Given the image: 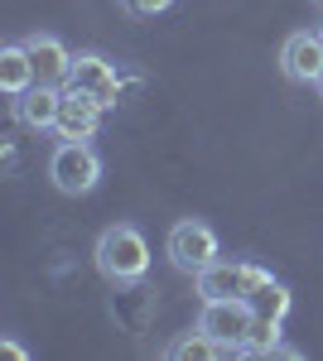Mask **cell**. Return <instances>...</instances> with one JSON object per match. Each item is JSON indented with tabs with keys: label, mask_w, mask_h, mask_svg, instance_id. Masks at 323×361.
Masks as SVG:
<instances>
[{
	"label": "cell",
	"mask_w": 323,
	"mask_h": 361,
	"mask_svg": "<svg viewBox=\"0 0 323 361\" xmlns=\"http://www.w3.org/2000/svg\"><path fill=\"white\" fill-rule=\"evenodd\" d=\"M92 260H97V270H102L107 284L131 289V284H140L145 270H150V246H145V236H140L131 222H116V226H107V231L97 236Z\"/></svg>",
	"instance_id": "6da1fadb"
},
{
	"label": "cell",
	"mask_w": 323,
	"mask_h": 361,
	"mask_svg": "<svg viewBox=\"0 0 323 361\" xmlns=\"http://www.w3.org/2000/svg\"><path fill=\"white\" fill-rule=\"evenodd\" d=\"M49 178L63 197H87L102 183V154L92 149V140H58L49 154Z\"/></svg>",
	"instance_id": "7a4b0ae2"
},
{
	"label": "cell",
	"mask_w": 323,
	"mask_h": 361,
	"mask_svg": "<svg viewBox=\"0 0 323 361\" xmlns=\"http://www.w3.org/2000/svg\"><path fill=\"white\" fill-rule=\"evenodd\" d=\"M266 279H270L266 265H251V260H222V255H217L208 270L193 275V284H198V299H251Z\"/></svg>",
	"instance_id": "3957f363"
},
{
	"label": "cell",
	"mask_w": 323,
	"mask_h": 361,
	"mask_svg": "<svg viewBox=\"0 0 323 361\" xmlns=\"http://www.w3.org/2000/svg\"><path fill=\"white\" fill-rule=\"evenodd\" d=\"M169 260H174V270H184V275H198V270H208L217 260V231L208 222H198V217H184V222L169 226Z\"/></svg>",
	"instance_id": "277c9868"
},
{
	"label": "cell",
	"mask_w": 323,
	"mask_h": 361,
	"mask_svg": "<svg viewBox=\"0 0 323 361\" xmlns=\"http://www.w3.org/2000/svg\"><path fill=\"white\" fill-rule=\"evenodd\" d=\"M198 328L213 333L217 342H227V347L242 357L246 337H251V328H256V308H251V299H203Z\"/></svg>",
	"instance_id": "5b68a950"
},
{
	"label": "cell",
	"mask_w": 323,
	"mask_h": 361,
	"mask_svg": "<svg viewBox=\"0 0 323 361\" xmlns=\"http://www.w3.org/2000/svg\"><path fill=\"white\" fill-rule=\"evenodd\" d=\"M73 92H87L92 102H102V106H116L121 102V73H116V63L107 54H73V68H68V82Z\"/></svg>",
	"instance_id": "8992f818"
},
{
	"label": "cell",
	"mask_w": 323,
	"mask_h": 361,
	"mask_svg": "<svg viewBox=\"0 0 323 361\" xmlns=\"http://www.w3.org/2000/svg\"><path fill=\"white\" fill-rule=\"evenodd\" d=\"M280 73L299 87H319L323 78V29H299L285 39V49H280Z\"/></svg>",
	"instance_id": "52a82bcc"
},
{
	"label": "cell",
	"mask_w": 323,
	"mask_h": 361,
	"mask_svg": "<svg viewBox=\"0 0 323 361\" xmlns=\"http://www.w3.org/2000/svg\"><path fill=\"white\" fill-rule=\"evenodd\" d=\"M102 102H92L87 92H73V87H63V106H58V126L54 135L58 140H97L102 130Z\"/></svg>",
	"instance_id": "ba28073f"
},
{
	"label": "cell",
	"mask_w": 323,
	"mask_h": 361,
	"mask_svg": "<svg viewBox=\"0 0 323 361\" xmlns=\"http://www.w3.org/2000/svg\"><path fill=\"white\" fill-rule=\"evenodd\" d=\"M58 106H63V87L34 82L29 92L15 97V121H20L25 130H54L58 126Z\"/></svg>",
	"instance_id": "9c48e42d"
},
{
	"label": "cell",
	"mask_w": 323,
	"mask_h": 361,
	"mask_svg": "<svg viewBox=\"0 0 323 361\" xmlns=\"http://www.w3.org/2000/svg\"><path fill=\"white\" fill-rule=\"evenodd\" d=\"M25 49H29V58H34V73H39V82H54V87L68 82L73 54H68V44H63L58 34H29Z\"/></svg>",
	"instance_id": "30bf717a"
},
{
	"label": "cell",
	"mask_w": 323,
	"mask_h": 361,
	"mask_svg": "<svg viewBox=\"0 0 323 361\" xmlns=\"http://www.w3.org/2000/svg\"><path fill=\"white\" fill-rule=\"evenodd\" d=\"M34 82H39V73H34V58H29L25 39L20 44H5L0 49V87H5V97H20Z\"/></svg>",
	"instance_id": "8fae6325"
},
{
	"label": "cell",
	"mask_w": 323,
	"mask_h": 361,
	"mask_svg": "<svg viewBox=\"0 0 323 361\" xmlns=\"http://www.w3.org/2000/svg\"><path fill=\"white\" fill-rule=\"evenodd\" d=\"M164 357H169V361H217V357H237V352L193 323V333L179 337V342H169V352H164Z\"/></svg>",
	"instance_id": "7c38bea8"
},
{
	"label": "cell",
	"mask_w": 323,
	"mask_h": 361,
	"mask_svg": "<svg viewBox=\"0 0 323 361\" xmlns=\"http://www.w3.org/2000/svg\"><path fill=\"white\" fill-rule=\"evenodd\" d=\"M242 357H299V352L280 337V323H275V318H256V328H251V337H246Z\"/></svg>",
	"instance_id": "4fadbf2b"
},
{
	"label": "cell",
	"mask_w": 323,
	"mask_h": 361,
	"mask_svg": "<svg viewBox=\"0 0 323 361\" xmlns=\"http://www.w3.org/2000/svg\"><path fill=\"white\" fill-rule=\"evenodd\" d=\"M290 304H295V299H290V289H285V284H280L275 275H270L266 284L251 294V308H256V318H275V323H285Z\"/></svg>",
	"instance_id": "5bb4252c"
},
{
	"label": "cell",
	"mask_w": 323,
	"mask_h": 361,
	"mask_svg": "<svg viewBox=\"0 0 323 361\" xmlns=\"http://www.w3.org/2000/svg\"><path fill=\"white\" fill-rule=\"evenodd\" d=\"M174 0H121V10L126 15H140V20H150V15H164Z\"/></svg>",
	"instance_id": "9a60e30c"
},
{
	"label": "cell",
	"mask_w": 323,
	"mask_h": 361,
	"mask_svg": "<svg viewBox=\"0 0 323 361\" xmlns=\"http://www.w3.org/2000/svg\"><path fill=\"white\" fill-rule=\"evenodd\" d=\"M319 97H323V78H319Z\"/></svg>",
	"instance_id": "2e32d148"
}]
</instances>
